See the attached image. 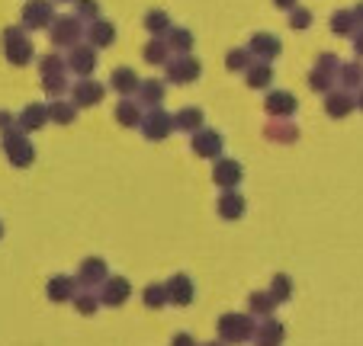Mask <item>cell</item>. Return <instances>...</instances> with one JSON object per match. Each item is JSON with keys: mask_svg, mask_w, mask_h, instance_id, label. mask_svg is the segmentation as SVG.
I'll use <instances>...</instances> for the list:
<instances>
[{"mask_svg": "<svg viewBox=\"0 0 363 346\" xmlns=\"http://www.w3.org/2000/svg\"><path fill=\"white\" fill-rule=\"evenodd\" d=\"M337 83H341V90H347V93L360 90L363 87V68L360 64H341V68H337Z\"/></svg>", "mask_w": 363, "mask_h": 346, "instance_id": "obj_34", "label": "cell"}, {"mask_svg": "<svg viewBox=\"0 0 363 346\" xmlns=\"http://www.w3.org/2000/svg\"><path fill=\"white\" fill-rule=\"evenodd\" d=\"M254 58H251V52L247 48H232L228 52V58H225V68L228 71H247V64H251Z\"/></svg>", "mask_w": 363, "mask_h": 346, "instance_id": "obj_42", "label": "cell"}, {"mask_svg": "<svg viewBox=\"0 0 363 346\" xmlns=\"http://www.w3.org/2000/svg\"><path fill=\"white\" fill-rule=\"evenodd\" d=\"M171 346H196V340H193L190 333H177V337L171 340Z\"/></svg>", "mask_w": 363, "mask_h": 346, "instance_id": "obj_45", "label": "cell"}, {"mask_svg": "<svg viewBox=\"0 0 363 346\" xmlns=\"http://www.w3.org/2000/svg\"><path fill=\"white\" fill-rule=\"evenodd\" d=\"M267 292L274 295V301H277V305H283V301H289V299H293V279H289L286 272H277Z\"/></svg>", "mask_w": 363, "mask_h": 346, "instance_id": "obj_38", "label": "cell"}, {"mask_svg": "<svg viewBox=\"0 0 363 346\" xmlns=\"http://www.w3.org/2000/svg\"><path fill=\"white\" fill-rule=\"evenodd\" d=\"M289 13H293V16H289V26H293L296 33H299V29H308V26H312V13H308V10L293 7Z\"/></svg>", "mask_w": 363, "mask_h": 346, "instance_id": "obj_43", "label": "cell"}, {"mask_svg": "<svg viewBox=\"0 0 363 346\" xmlns=\"http://www.w3.org/2000/svg\"><path fill=\"white\" fill-rule=\"evenodd\" d=\"M203 346H225V343H222V340H216V343H203Z\"/></svg>", "mask_w": 363, "mask_h": 346, "instance_id": "obj_50", "label": "cell"}, {"mask_svg": "<svg viewBox=\"0 0 363 346\" xmlns=\"http://www.w3.org/2000/svg\"><path fill=\"white\" fill-rule=\"evenodd\" d=\"M45 109H48V122H58V125H71V122H74V115H77L74 103L62 100V96H58V100H52Z\"/></svg>", "mask_w": 363, "mask_h": 346, "instance_id": "obj_30", "label": "cell"}, {"mask_svg": "<svg viewBox=\"0 0 363 346\" xmlns=\"http://www.w3.org/2000/svg\"><path fill=\"white\" fill-rule=\"evenodd\" d=\"M116 122L123 125V129H138V122H142V106H138L135 100H129V96H123L116 106Z\"/></svg>", "mask_w": 363, "mask_h": 346, "instance_id": "obj_28", "label": "cell"}, {"mask_svg": "<svg viewBox=\"0 0 363 346\" xmlns=\"http://www.w3.org/2000/svg\"><path fill=\"white\" fill-rule=\"evenodd\" d=\"M0 241H4V221H0Z\"/></svg>", "mask_w": 363, "mask_h": 346, "instance_id": "obj_51", "label": "cell"}, {"mask_svg": "<svg viewBox=\"0 0 363 346\" xmlns=\"http://www.w3.org/2000/svg\"><path fill=\"white\" fill-rule=\"evenodd\" d=\"M164 289H167V305H177V308H186L193 301V295H196L193 279L186 276V272H174L164 282Z\"/></svg>", "mask_w": 363, "mask_h": 346, "instance_id": "obj_13", "label": "cell"}, {"mask_svg": "<svg viewBox=\"0 0 363 346\" xmlns=\"http://www.w3.org/2000/svg\"><path fill=\"white\" fill-rule=\"evenodd\" d=\"M350 13H354V20H357V29L363 26V4H357L354 10H350Z\"/></svg>", "mask_w": 363, "mask_h": 346, "instance_id": "obj_47", "label": "cell"}, {"mask_svg": "<svg viewBox=\"0 0 363 346\" xmlns=\"http://www.w3.org/2000/svg\"><path fill=\"white\" fill-rule=\"evenodd\" d=\"M39 71H42V87H45V93L52 96V100L68 93V64H65V58L45 54L39 62Z\"/></svg>", "mask_w": 363, "mask_h": 346, "instance_id": "obj_2", "label": "cell"}, {"mask_svg": "<svg viewBox=\"0 0 363 346\" xmlns=\"http://www.w3.org/2000/svg\"><path fill=\"white\" fill-rule=\"evenodd\" d=\"M331 33L335 35H354L357 33V20L350 10H337L335 16H331Z\"/></svg>", "mask_w": 363, "mask_h": 346, "instance_id": "obj_39", "label": "cell"}, {"mask_svg": "<svg viewBox=\"0 0 363 346\" xmlns=\"http://www.w3.org/2000/svg\"><path fill=\"white\" fill-rule=\"evenodd\" d=\"M245 77H247V87L264 90V87H270V81H274V68H270L267 62H251L245 71Z\"/></svg>", "mask_w": 363, "mask_h": 346, "instance_id": "obj_29", "label": "cell"}, {"mask_svg": "<svg viewBox=\"0 0 363 346\" xmlns=\"http://www.w3.org/2000/svg\"><path fill=\"white\" fill-rule=\"evenodd\" d=\"M354 103H357V109H363V87L357 90V96H354Z\"/></svg>", "mask_w": 363, "mask_h": 346, "instance_id": "obj_49", "label": "cell"}, {"mask_svg": "<svg viewBox=\"0 0 363 346\" xmlns=\"http://www.w3.org/2000/svg\"><path fill=\"white\" fill-rule=\"evenodd\" d=\"M247 202L245 196H241L238 190H222L219 192V202H216V212H219L222 221H238L241 215H245Z\"/></svg>", "mask_w": 363, "mask_h": 346, "instance_id": "obj_18", "label": "cell"}, {"mask_svg": "<svg viewBox=\"0 0 363 346\" xmlns=\"http://www.w3.org/2000/svg\"><path fill=\"white\" fill-rule=\"evenodd\" d=\"M241 177H245V170H241L238 161H232V157H216L213 183L219 186V190H238Z\"/></svg>", "mask_w": 363, "mask_h": 346, "instance_id": "obj_12", "label": "cell"}, {"mask_svg": "<svg viewBox=\"0 0 363 346\" xmlns=\"http://www.w3.org/2000/svg\"><path fill=\"white\" fill-rule=\"evenodd\" d=\"M52 20H55V7L48 0H29L23 7V26L26 29H48Z\"/></svg>", "mask_w": 363, "mask_h": 346, "instance_id": "obj_17", "label": "cell"}, {"mask_svg": "<svg viewBox=\"0 0 363 346\" xmlns=\"http://www.w3.org/2000/svg\"><path fill=\"white\" fill-rule=\"evenodd\" d=\"M174 129H180V132H196V129H203V109H199V106L180 109V113L174 115Z\"/></svg>", "mask_w": 363, "mask_h": 346, "instance_id": "obj_32", "label": "cell"}, {"mask_svg": "<svg viewBox=\"0 0 363 346\" xmlns=\"http://www.w3.org/2000/svg\"><path fill=\"white\" fill-rule=\"evenodd\" d=\"M45 122H48V109L42 106V103H29V106L16 115V129L26 132V135L29 132H39Z\"/></svg>", "mask_w": 363, "mask_h": 346, "instance_id": "obj_23", "label": "cell"}, {"mask_svg": "<svg viewBox=\"0 0 363 346\" xmlns=\"http://www.w3.org/2000/svg\"><path fill=\"white\" fill-rule=\"evenodd\" d=\"M138 83H142V81H138V74L132 68H116L110 74V87L116 90L119 96H132L138 90Z\"/></svg>", "mask_w": 363, "mask_h": 346, "instance_id": "obj_27", "label": "cell"}, {"mask_svg": "<svg viewBox=\"0 0 363 346\" xmlns=\"http://www.w3.org/2000/svg\"><path fill=\"white\" fill-rule=\"evenodd\" d=\"M106 276H110L106 260H103V257H87V260H81L74 279H77V285H81V289H100V285L106 282Z\"/></svg>", "mask_w": 363, "mask_h": 346, "instance_id": "obj_9", "label": "cell"}, {"mask_svg": "<svg viewBox=\"0 0 363 346\" xmlns=\"http://www.w3.org/2000/svg\"><path fill=\"white\" fill-rule=\"evenodd\" d=\"M138 129H142V135L148 138V142H164V138L174 132V115L164 113L161 106H155V109H148V113H142Z\"/></svg>", "mask_w": 363, "mask_h": 346, "instance_id": "obj_6", "label": "cell"}, {"mask_svg": "<svg viewBox=\"0 0 363 346\" xmlns=\"http://www.w3.org/2000/svg\"><path fill=\"white\" fill-rule=\"evenodd\" d=\"M10 129H16V115L0 113V132H10Z\"/></svg>", "mask_w": 363, "mask_h": 346, "instance_id": "obj_44", "label": "cell"}, {"mask_svg": "<svg viewBox=\"0 0 363 346\" xmlns=\"http://www.w3.org/2000/svg\"><path fill=\"white\" fill-rule=\"evenodd\" d=\"M142 301H145V308H151V311H158V308H164L167 305V289H164V282H148L142 289Z\"/></svg>", "mask_w": 363, "mask_h": 346, "instance_id": "obj_36", "label": "cell"}, {"mask_svg": "<svg viewBox=\"0 0 363 346\" xmlns=\"http://www.w3.org/2000/svg\"><path fill=\"white\" fill-rule=\"evenodd\" d=\"M354 52L363 58V29H357V33H354Z\"/></svg>", "mask_w": 363, "mask_h": 346, "instance_id": "obj_46", "label": "cell"}, {"mask_svg": "<svg viewBox=\"0 0 363 346\" xmlns=\"http://www.w3.org/2000/svg\"><path fill=\"white\" fill-rule=\"evenodd\" d=\"M135 93H138L135 96L138 106L155 109V106H161V100H164V81H142Z\"/></svg>", "mask_w": 363, "mask_h": 346, "instance_id": "obj_26", "label": "cell"}, {"mask_svg": "<svg viewBox=\"0 0 363 346\" xmlns=\"http://www.w3.org/2000/svg\"><path fill=\"white\" fill-rule=\"evenodd\" d=\"M84 39L90 42V48H110L116 42V29L106 20H94L87 29H84Z\"/></svg>", "mask_w": 363, "mask_h": 346, "instance_id": "obj_24", "label": "cell"}, {"mask_svg": "<svg viewBox=\"0 0 363 346\" xmlns=\"http://www.w3.org/2000/svg\"><path fill=\"white\" fill-rule=\"evenodd\" d=\"M164 42H167V48L171 52H177V54H190V48H193V35L186 33V29H167L164 33Z\"/></svg>", "mask_w": 363, "mask_h": 346, "instance_id": "obj_37", "label": "cell"}, {"mask_svg": "<svg viewBox=\"0 0 363 346\" xmlns=\"http://www.w3.org/2000/svg\"><path fill=\"white\" fill-rule=\"evenodd\" d=\"M274 4H277L280 10H293V7H296V0H274Z\"/></svg>", "mask_w": 363, "mask_h": 346, "instance_id": "obj_48", "label": "cell"}, {"mask_svg": "<svg viewBox=\"0 0 363 346\" xmlns=\"http://www.w3.org/2000/svg\"><path fill=\"white\" fill-rule=\"evenodd\" d=\"M103 93H106L103 83L90 81V77H81V81L71 87V103H74L77 109H90V106H96V103L103 100Z\"/></svg>", "mask_w": 363, "mask_h": 346, "instance_id": "obj_15", "label": "cell"}, {"mask_svg": "<svg viewBox=\"0 0 363 346\" xmlns=\"http://www.w3.org/2000/svg\"><path fill=\"white\" fill-rule=\"evenodd\" d=\"M74 10H77V20L81 23H94V20H100V4L96 0H74Z\"/></svg>", "mask_w": 363, "mask_h": 346, "instance_id": "obj_41", "label": "cell"}, {"mask_svg": "<svg viewBox=\"0 0 363 346\" xmlns=\"http://www.w3.org/2000/svg\"><path fill=\"white\" fill-rule=\"evenodd\" d=\"M65 64H68V71H74L77 77H90V71L96 68V48H90V45H74Z\"/></svg>", "mask_w": 363, "mask_h": 346, "instance_id": "obj_20", "label": "cell"}, {"mask_svg": "<svg viewBox=\"0 0 363 346\" xmlns=\"http://www.w3.org/2000/svg\"><path fill=\"white\" fill-rule=\"evenodd\" d=\"M190 148H193V154L203 157V161H209V157L216 161V157H222L225 142H222V135H219V132H213V129H196V132H193Z\"/></svg>", "mask_w": 363, "mask_h": 346, "instance_id": "obj_11", "label": "cell"}, {"mask_svg": "<svg viewBox=\"0 0 363 346\" xmlns=\"http://www.w3.org/2000/svg\"><path fill=\"white\" fill-rule=\"evenodd\" d=\"M296 106H299V103H296V96L286 93V90H274V93L264 100V109H267L270 119H293Z\"/></svg>", "mask_w": 363, "mask_h": 346, "instance_id": "obj_19", "label": "cell"}, {"mask_svg": "<svg viewBox=\"0 0 363 346\" xmlns=\"http://www.w3.org/2000/svg\"><path fill=\"white\" fill-rule=\"evenodd\" d=\"M350 109H357L354 93H347V90H328L325 93V113L331 119H344V115H350Z\"/></svg>", "mask_w": 363, "mask_h": 346, "instance_id": "obj_22", "label": "cell"}, {"mask_svg": "<svg viewBox=\"0 0 363 346\" xmlns=\"http://www.w3.org/2000/svg\"><path fill=\"white\" fill-rule=\"evenodd\" d=\"M4 154H7V161L13 163L16 170H26L29 163L35 161L33 142H29V135H26V132H20V129L4 132Z\"/></svg>", "mask_w": 363, "mask_h": 346, "instance_id": "obj_5", "label": "cell"}, {"mask_svg": "<svg viewBox=\"0 0 363 346\" xmlns=\"http://www.w3.org/2000/svg\"><path fill=\"white\" fill-rule=\"evenodd\" d=\"M145 29H148L151 35H164L167 29H171V16H167L164 10H151V13L145 16Z\"/></svg>", "mask_w": 363, "mask_h": 346, "instance_id": "obj_40", "label": "cell"}, {"mask_svg": "<svg viewBox=\"0 0 363 346\" xmlns=\"http://www.w3.org/2000/svg\"><path fill=\"white\" fill-rule=\"evenodd\" d=\"M254 327H257V318H251L245 311H228L219 318L216 330H219V340L225 346H241L254 337Z\"/></svg>", "mask_w": 363, "mask_h": 346, "instance_id": "obj_1", "label": "cell"}, {"mask_svg": "<svg viewBox=\"0 0 363 346\" xmlns=\"http://www.w3.org/2000/svg\"><path fill=\"white\" fill-rule=\"evenodd\" d=\"M247 308H251V318H270V314L277 311V301L270 292H251L247 295Z\"/></svg>", "mask_w": 363, "mask_h": 346, "instance_id": "obj_31", "label": "cell"}, {"mask_svg": "<svg viewBox=\"0 0 363 346\" xmlns=\"http://www.w3.org/2000/svg\"><path fill=\"white\" fill-rule=\"evenodd\" d=\"M337 68H341V62H337L335 54L325 52L322 58H318V64L312 68V74H308V87L318 90V93H328V90H335V83H337Z\"/></svg>", "mask_w": 363, "mask_h": 346, "instance_id": "obj_7", "label": "cell"}, {"mask_svg": "<svg viewBox=\"0 0 363 346\" xmlns=\"http://www.w3.org/2000/svg\"><path fill=\"white\" fill-rule=\"evenodd\" d=\"M77 292V279L74 276H52L45 285V295L48 301H55V305H62V301H71Z\"/></svg>", "mask_w": 363, "mask_h": 346, "instance_id": "obj_21", "label": "cell"}, {"mask_svg": "<svg viewBox=\"0 0 363 346\" xmlns=\"http://www.w3.org/2000/svg\"><path fill=\"white\" fill-rule=\"evenodd\" d=\"M254 346H283V340H286V327H283V321H277L274 314L270 318H261V324L254 327Z\"/></svg>", "mask_w": 363, "mask_h": 346, "instance_id": "obj_14", "label": "cell"}, {"mask_svg": "<svg viewBox=\"0 0 363 346\" xmlns=\"http://www.w3.org/2000/svg\"><path fill=\"white\" fill-rule=\"evenodd\" d=\"M48 35H52V45L55 48H74L84 39V23L77 16L55 13V20L48 23Z\"/></svg>", "mask_w": 363, "mask_h": 346, "instance_id": "obj_4", "label": "cell"}, {"mask_svg": "<svg viewBox=\"0 0 363 346\" xmlns=\"http://www.w3.org/2000/svg\"><path fill=\"white\" fill-rule=\"evenodd\" d=\"M247 52H251L254 62H267L270 64L277 54L283 52V42L270 33H257V35H251V42H247Z\"/></svg>", "mask_w": 363, "mask_h": 346, "instance_id": "obj_16", "label": "cell"}, {"mask_svg": "<svg viewBox=\"0 0 363 346\" xmlns=\"http://www.w3.org/2000/svg\"><path fill=\"white\" fill-rule=\"evenodd\" d=\"M264 138L274 144H293L299 138V129H296L289 119H270L267 129H264Z\"/></svg>", "mask_w": 363, "mask_h": 346, "instance_id": "obj_25", "label": "cell"}, {"mask_svg": "<svg viewBox=\"0 0 363 346\" xmlns=\"http://www.w3.org/2000/svg\"><path fill=\"white\" fill-rule=\"evenodd\" d=\"M164 68L171 83H193L199 77V62L193 54H174V58H167Z\"/></svg>", "mask_w": 363, "mask_h": 346, "instance_id": "obj_10", "label": "cell"}, {"mask_svg": "<svg viewBox=\"0 0 363 346\" xmlns=\"http://www.w3.org/2000/svg\"><path fill=\"white\" fill-rule=\"evenodd\" d=\"M71 305H74V311H77V314L90 318V314H96V308H100V295H96L94 289H81V292H74Z\"/></svg>", "mask_w": 363, "mask_h": 346, "instance_id": "obj_35", "label": "cell"}, {"mask_svg": "<svg viewBox=\"0 0 363 346\" xmlns=\"http://www.w3.org/2000/svg\"><path fill=\"white\" fill-rule=\"evenodd\" d=\"M96 295H100V305L123 308L125 301L132 299V282L125 276H106V282L96 289Z\"/></svg>", "mask_w": 363, "mask_h": 346, "instance_id": "obj_8", "label": "cell"}, {"mask_svg": "<svg viewBox=\"0 0 363 346\" xmlns=\"http://www.w3.org/2000/svg\"><path fill=\"white\" fill-rule=\"evenodd\" d=\"M145 62L148 64H167V58H171V48H167L164 35H151V42L145 45Z\"/></svg>", "mask_w": 363, "mask_h": 346, "instance_id": "obj_33", "label": "cell"}, {"mask_svg": "<svg viewBox=\"0 0 363 346\" xmlns=\"http://www.w3.org/2000/svg\"><path fill=\"white\" fill-rule=\"evenodd\" d=\"M33 42H29L26 29L23 26H10L4 29V58H7L13 68H23V64L33 62Z\"/></svg>", "mask_w": 363, "mask_h": 346, "instance_id": "obj_3", "label": "cell"}]
</instances>
